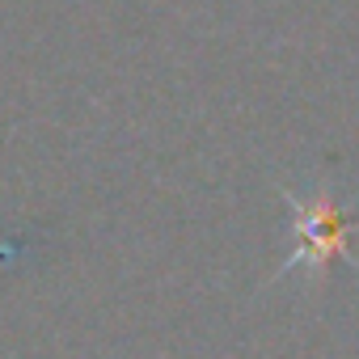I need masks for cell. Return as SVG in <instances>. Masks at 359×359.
Masks as SVG:
<instances>
[{
  "instance_id": "cell-1",
  "label": "cell",
  "mask_w": 359,
  "mask_h": 359,
  "mask_svg": "<svg viewBox=\"0 0 359 359\" xmlns=\"http://www.w3.org/2000/svg\"><path fill=\"white\" fill-rule=\"evenodd\" d=\"M283 195L292 203L296 250L279 266V279L296 275V271L309 275V279H321L338 258L359 266V258L351 254V237L359 233V191H334V187L300 191V187H287Z\"/></svg>"
}]
</instances>
